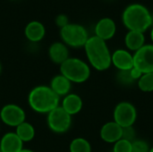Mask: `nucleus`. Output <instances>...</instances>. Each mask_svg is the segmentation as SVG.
Here are the masks:
<instances>
[{"label":"nucleus","instance_id":"f257e3e1","mask_svg":"<svg viewBox=\"0 0 153 152\" xmlns=\"http://www.w3.org/2000/svg\"><path fill=\"white\" fill-rule=\"evenodd\" d=\"M84 50L90 65L97 71L108 70L111 65V52L105 40L91 36L84 45Z\"/></svg>","mask_w":153,"mask_h":152},{"label":"nucleus","instance_id":"f03ea898","mask_svg":"<svg viewBox=\"0 0 153 152\" xmlns=\"http://www.w3.org/2000/svg\"><path fill=\"white\" fill-rule=\"evenodd\" d=\"M122 21L128 30L144 33L152 27V13L143 4H131L125 8Z\"/></svg>","mask_w":153,"mask_h":152},{"label":"nucleus","instance_id":"7ed1b4c3","mask_svg":"<svg viewBox=\"0 0 153 152\" xmlns=\"http://www.w3.org/2000/svg\"><path fill=\"white\" fill-rule=\"evenodd\" d=\"M30 108L39 114H48L59 106V97L49 86H37L30 90L28 96Z\"/></svg>","mask_w":153,"mask_h":152},{"label":"nucleus","instance_id":"20e7f679","mask_svg":"<svg viewBox=\"0 0 153 152\" xmlns=\"http://www.w3.org/2000/svg\"><path fill=\"white\" fill-rule=\"evenodd\" d=\"M60 73L72 83H82L89 80L91 68L83 60L76 57H69L60 65Z\"/></svg>","mask_w":153,"mask_h":152},{"label":"nucleus","instance_id":"39448f33","mask_svg":"<svg viewBox=\"0 0 153 152\" xmlns=\"http://www.w3.org/2000/svg\"><path fill=\"white\" fill-rule=\"evenodd\" d=\"M60 36L63 43L72 47H84L90 38L87 30L77 23H69L60 29Z\"/></svg>","mask_w":153,"mask_h":152},{"label":"nucleus","instance_id":"423d86ee","mask_svg":"<svg viewBox=\"0 0 153 152\" xmlns=\"http://www.w3.org/2000/svg\"><path fill=\"white\" fill-rule=\"evenodd\" d=\"M113 119L122 128L133 126L137 119V110L131 102L121 101L114 108Z\"/></svg>","mask_w":153,"mask_h":152},{"label":"nucleus","instance_id":"0eeeda50","mask_svg":"<svg viewBox=\"0 0 153 152\" xmlns=\"http://www.w3.org/2000/svg\"><path fill=\"white\" fill-rule=\"evenodd\" d=\"M48 125L49 129L56 133L67 132L72 125V116L65 112L62 107H57L48 114Z\"/></svg>","mask_w":153,"mask_h":152},{"label":"nucleus","instance_id":"6e6552de","mask_svg":"<svg viewBox=\"0 0 153 152\" xmlns=\"http://www.w3.org/2000/svg\"><path fill=\"white\" fill-rule=\"evenodd\" d=\"M134 66L143 73H153V44H145L133 54Z\"/></svg>","mask_w":153,"mask_h":152},{"label":"nucleus","instance_id":"1a4fd4ad","mask_svg":"<svg viewBox=\"0 0 153 152\" xmlns=\"http://www.w3.org/2000/svg\"><path fill=\"white\" fill-rule=\"evenodd\" d=\"M0 118L4 125L11 127H17L19 125L25 122V112L17 105L7 104L2 108Z\"/></svg>","mask_w":153,"mask_h":152},{"label":"nucleus","instance_id":"9d476101","mask_svg":"<svg viewBox=\"0 0 153 152\" xmlns=\"http://www.w3.org/2000/svg\"><path fill=\"white\" fill-rule=\"evenodd\" d=\"M111 64L117 71L130 70L134 67L133 54L127 49H117L111 54Z\"/></svg>","mask_w":153,"mask_h":152},{"label":"nucleus","instance_id":"9b49d317","mask_svg":"<svg viewBox=\"0 0 153 152\" xmlns=\"http://www.w3.org/2000/svg\"><path fill=\"white\" fill-rule=\"evenodd\" d=\"M95 36L107 41L111 39L117 31V25L113 19L109 17L101 18L95 25Z\"/></svg>","mask_w":153,"mask_h":152},{"label":"nucleus","instance_id":"f8f14e48","mask_svg":"<svg viewBox=\"0 0 153 152\" xmlns=\"http://www.w3.org/2000/svg\"><path fill=\"white\" fill-rule=\"evenodd\" d=\"M122 127L114 121L108 122L102 125L100 135L103 142L114 144L122 137Z\"/></svg>","mask_w":153,"mask_h":152},{"label":"nucleus","instance_id":"ddd939ff","mask_svg":"<svg viewBox=\"0 0 153 152\" xmlns=\"http://www.w3.org/2000/svg\"><path fill=\"white\" fill-rule=\"evenodd\" d=\"M23 149V142L15 133H5L0 141V152H20Z\"/></svg>","mask_w":153,"mask_h":152},{"label":"nucleus","instance_id":"4468645a","mask_svg":"<svg viewBox=\"0 0 153 152\" xmlns=\"http://www.w3.org/2000/svg\"><path fill=\"white\" fill-rule=\"evenodd\" d=\"M48 56L53 63L61 65L69 58V50L65 43L54 42L48 48Z\"/></svg>","mask_w":153,"mask_h":152},{"label":"nucleus","instance_id":"2eb2a0df","mask_svg":"<svg viewBox=\"0 0 153 152\" xmlns=\"http://www.w3.org/2000/svg\"><path fill=\"white\" fill-rule=\"evenodd\" d=\"M24 34L28 40L31 42H39L45 37L46 29L44 24L40 22L31 21L25 26Z\"/></svg>","mask_w":153,"mask_h":152},{"label":"nucleus","instance_id":"dca6fc26","mask_svg":"<svg viewBox=\"0 0 153 152\" xmlns=\"http://www.w3.org/2000/svg\"><path fill=\"white\" fill-rule=\"evenodd\" d=\"M82 106L83 102L79 95L74 93H69L64 97L61 107L70 116H74L82 110Z\"/></svg>","mask_w":153,"mask_h":152},{"label":"nucleus","instance_id":"f3484780","mask_svg":"<svg viewBox=\"0 0 153 152\" xmlns=\"http://www.w3.org/2000/svg\"><path fill=\"white\" fill-rule=\"evenodd\" d=\"M49 87L60 98V97H65L70 93L72 88V82L64 75L59 74L55 76L51 80Z\"/></svg>","mask_w":153,"mask_h":152},{"label":"nucleus","instance_id":"a211bd4d","mask_svg":"<svg viewBox=\"0 0 153 152\" xmlns=\"http://www.w3.org/2000/svg\"><path fill=\"white\" fill-rule=\"evenodd\" d=\"M125 44L128 51H133L134 53L136 52L145 45L144 33L139 31L128 30V32L125 37Z\"/></svg>","mask_w":153,"mask_h":152},{"label":"nucleus","instance_id":"6ab92c4d","mask_svg":"<svg viewBox=\"0 0 153 152\" xmlns=\"http://www.w3.org/2000/svg\"><path fill=\"white\" fill-rule=\"evenodd\" d=\"M15 133L22 142H28L35 137V129L31 124L23 122L16 127Z\"/></svg>","mask_w":153,"mask_h":152},{"label":"nucleus","instance_id":"aec40b11","mask_svg":"<svg viewBox=\"0 0 153 152\" xmlns=\"http://www.w3.org/2000/svg\"><path fill=\"white\" fill-rule=\"evenodd\" d=\"M69 151L70 152H91V145L86 139L78 137L71 142Z\"/></svg>","mask_w":153,"mask_h":152},{"label":"nucleus","instance_id":"412c9836","mask_svg":"<svg viewBox=\"0 0 153 152\" xmlns=\"http://www.w3.org/2000/svg\"><path fill=\"white\" fill-rule=\"evenodd\" d=\"M137 85L140 90L143 92L153 91V73H143L141 78L137 82Z\"/></svg>","mask_w":153,"mask_h":152},{"label":"nucleus","instance_id":"4be33fe9","mask_svg":"<svg viewBox=\"0 0 153 152\" xmlns=\"http://www.w3.org/2000/svg\"><path fill=\"white\" fill-rule=\"evenodd\" d=\"M116 80L118 84L124 87H130L134 84L137 83V82L132 77L130 70L117 71L116 74Z\"/></svg>","mask_w":153,"mask_h":152},{"label":"nucleus","instance_id":"5701e85b","mask_svg":"<svg viewBox=\"0 0 153 152\" xmlns=\"http://www.w3.org/2000/svg\"><path fill=\"white\" fill-rule=\"evenodd\" d=\"M113 152H132V142L120 139L114 143Z\"/></svg>","mask_w":153,"mask_h":152},{"label":"nucleus","instance_id":"b1692460","mask_svg":"<svg viewBox=\"0 0 153 152\" xmlns=\"http://www.w3.org/2000/svg\"><path fill=\"white\" fill-rule=\"evenodd\" d=\"M151 147L143 140H135L132 142V152H150Z\"/></svg>","mask_w":153,"mask_h":152},{"label":"nucleus","instance_id":"393cba45","mask_svg":"<svg viewBox=\"0 0 153 152\" xmlns=\"http://www.w3.org/2000/svg\"><path fill=\"white\" fill-rule=\"evenodd\" d=\"M121 139L128 141L130 142H133L134 141L136 140V131L133 126H127V127H123L122 129V137Z\"/></svg>","mask_w":153,"mask_h":152},{"label":"nucleus","instance_id":"a878e982","mask_svg":"<svg viewBox=\"0 0 153 152\" xmlns=\"http://www.w3.org/2000/svg\"><path fill=\"white\" fill-rule=\"evenodd\" d=\"M55 22H56V25L58 26L60 29L64 28L65 26H66L67 24H69V20H68V17L67 15L65 14H58L56 19H55Z\"/></svg>","mask_w":153,"mask_h":152},{"label":"nucleus","instance_id":"bb28decb","mask_svg":"<svg viewBox=\"0 0 153 152\" xmlns=\"http://www.w3.org/2000/svg\"><path fill=\"white\" fill-rule=\"evenodd\" d=\"M130 73H131V75H132V77L136 81V82H138V80L141 78V76L143 75V73L139 70V69H137L136 67H133L132 69H130Z\"/></svg>","mask_w":153,"mask_h":152},{"label":"nucleus","instance_id":"cd10ccee","mask_svg":"<svg viewBox=\"0 0 153 152\" xmlns=\"http://www.w3.org/2000/svg\"><path fill=\"white\" fill-rule=\"evenodd\" d=\"M20 152H34V151H30V150H27V149H22V150Z\"/></svg>","mask_w":153,"mask_h":152},{"label":"nucleus","instance_id":"c85d7f7f","mask_svg":"<svg viewBox=\"0 0 153 152\" xmlns=\"http://www.w3.org/2000/svg\"><path fill=\"white\" fill-rule=\"evenodd\" d=\"M151 39L153 43V27H152V30H151Z\"/></svg>","mask_w":153,"mask_h":152},{"label":"nucleus","instance_id":"c756f323","mask_svg":"<svg viewBox=\"0 0 153 152\" xmlns=\"http://www.w3.org/2000/svg\"><path fill=\"white\" fill-rule=\"evenodd\" d=\"M152 27H153V13L152 14Z\"/></svg>","mask_w":153,"mask_h":152},{"label":"nucleus","instance_id":"7c9ffc66","mask_svg":"<svg viewBox=\"0 0 153 152\" xmlns=\"http://www.w3.org/2000/svg\"><path fill=\"white\" fill-rule=\"evenodd\" d=\"M1 71H2V65H1V63H0V73H1Z\"/></svg>","mask_w":153,"mask_h":152},{"label":"nucleus","instance_id":"2f4dec72","mask_svg":"<svg viewBox=\"0 0 153 152\" xmlns=\"http://www.w3.org/2000/svg\"><path fill=\"white\" fill-rule=\"evenodd\" d=\"M150 152H153V147H152V148H151V150H150Z\"/></svg>","mask_w":153,"mask_h":152},{"label":"nucleus","instance_id":"473e14b6","mask_svg":"<svg viewBox=\"0 0 153 152\" xmlns=\"http://www.w3.org/2000/svg\"><path fill=\"white\" fill-rule=\"evenodd\" d=\"M10 1H15V0H10Z\"/></svg>","mask_w":153,"mask_h":152}]
</instances>
